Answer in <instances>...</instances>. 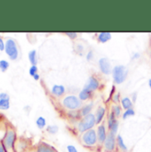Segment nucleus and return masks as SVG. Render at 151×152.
Returning a JSON list of instances; mask_svg holds the SVG:
<instances>
[{
	"mask_svg": "<svg viewBox=\"0 0 151 152\" xmlns=\"http://www.w3.org/2000/svg\"><path fill=\"white\" fill-rule=\"evenodd\" d=\"M17 141V134L14 128L11 126H7L4 134L1 140L5 151L7 152H16L15 144Z\"/></svg>",
	"mask_w": 151,
	"mask_h": 152,
	"instance_id": "f257e3e1",
	"label": "nucleus"
},
{
	"mask_svg": "<svg viewBox=\"0 0 151 152\" xmlns=\"http://www.w3.org/2000/svg\"><path fill=\"white\" fill-rule=\"evenodd\" d=\"M6 56L9 58L10 60L15 61L19 58L20 50L17 42L13 38H7L5 40V45H4V50Z\"/></svg>",
	"mask_w": 151,
	"mask_h": 152,
	"instance_id": "f03ea898",
	"label": "nucleus"
},
{
	"mask_svg": "<svg viewBox=\"0 0 151 152\" xmlns=\"http://www.w3.org/2000/svg\"><path fill=\"white\" fill-rule=\"evenodd\" d=\"M96 124L95 115L90 113L84 117V118L78 124V130L81 133H85L88 130H91Z\"/></svg>",
	"mask_w": 151,
	"mask_h": 152,
	"instance_id": "7ed1b4c3",
	"label": "nucleus"
},
{
	"mask_svg": "<svg viewBox=\"0 0 151 152\" xmlns=\"http://www.w3.org/2000/svg\"><path fill=\"white\" fill-rule=\"evenodd\" d=\"M112 72H113L114 81L116 84L123 83L126 80V77L128 75V71H127L126 67L124 66H122V65L115 66L113 68Z\"/></svg>",
	"mask_w": 151,
	"mask_h": 152,
	"instance_id": "20e7f679",
	"label": "nucleus"
},
{
	"mask_svg": "<svg viewBox=\"0 0 151 152\" xmlns=\"http://www.w3.org/2000/svg\"><path fill=\"white\" fill-rule=\"evenodd\" d=\"M82 142L86 146H89V147L94 146L98 142L97 132L94 129H91V130L86 131L82 135Z\"/></svg>",
	"mask_w": 151,
	"mask_h": 152,
	"instance_id": "39448f33",
	"label": "nucleus"
},
{
	"mask_svg": "<svg viewBox=\"0 0 151 152\" xmlns=\"http://www.w3.org/2000/svg\"><path fill=\"white\" fill-rule=\"evenodd\" d=\"M63 105L70 110H76L81 106V101L76 96H68L62 101Z\"/></svg>",
	"mask_w": 151,
	"mask_h": 152,
	"instance_id": "423d86ee",
	"label": "nucleus"
},
{
	"mask_svg": "<svg viewBox=\"0 0 151 152\" xmlns=\"http://www.w3.org/2000/svg\"><path fill=\"white\" fill-rule=\"evenodd\" d=\"M104 148L107 152H113L115 148V144H116V138H115V134H114L112 133H109L108 136L104 142Z\"/></svg>",
	"mask_w": 151,
	"mask_h": 152,
	"instance_id": "0eeeda50",
	"label": "nucleus"
},
{
	"mask_svg": "<svg viewBox=\"0 0 151 152\" xmlns=\"http://www.w3.org/2000/svg\"><path fill=\"white\" fill-rule=\"evenodd\" d=\"M11 107L10 96L5 92H0V111H7Z\"/></svg>",
	"mask_w": 151,
	"mask_h": 152,
	"instance_id": "6e6552de",
	"label": "nucleus"
},
{
	"mask_svg": "<svg viewBox=\"0 0 151 152\" xmlns=\"http://www.w3.org/2000/svg\"><path fill=\"white\" fill-rule=\"evenodd\" d=\"M99 66L101 71L104 75H110L111 73V65L110 60L107 58H101L99 60Z\"/></svg>",
	"mask_w": 151,
	"mask_h": 152,
	"instance_id": "1a4fd4ad",
	"label": "nucleus"
},
{
	"mask_svg": "<svg viewBox=\"0 0 151 152\" xmlns=\"http://www.w3.org/2000/svg\"><path fill=\"white\" fill-rule=\"evenodd\" d=\"M99 85L100 84H99L98 80L95 77H93L92 76V77H90L88 79V81L85 84L84 88H87V89H89V90H91V91H94V90H96V89L99 88Z\"/></svg>",
	"mask_w": 151,
	"mask_h": 152,
	"instance_id": "9d476101",
	"label": "nucleus"
},
{
	"mask_svg": "<svg viewBox=\"0 0 151 152\" xmlns=\"http://www.w3.org/2000/svg\"><path fill=\"white\" fill-rule=\"evenodd\" d=\"M97 136H98V141L99 142L101 143H104L108 134H107V132H106V128L103 125H101L98 126V129H97Z\"/></svg>",
	"mask_w": 151,
	"mask_h": 152,
	"instance_id": "9b49d317",
	"label": "nucleus"
},
{
	"mask_svg": "<svg viewBox=\"0 0 151 152\" xmlns=\"http://www.w3.org/2000/svg\"><path fill=\"white\" fill-rule=\"evenodd\" d=\"M36 152H56V150L46 142H40L37 146Z\"/></svg>",
	"mask_w": 151,
	"mask_h": 152,
	"instance_id": "f8f14e48",
	"label": "nucleus"
},
{
	"mask_svg": "<svg viewBox=\"0 0 151 152\" xmlns=\"http://www.w3.org/2000/svg\"><path fill=\"white\" fill-rule=\"evenodd\" d=\"M51 90L55 96H61L65 93V87L63 85H53Z\"/></svg>",
	"mask_w": 151,
	"mask_h": 152,
	"instance_id": "ddd939ff",
	"label": "nucleus"
},
{
	"mask_svg": "<svg viewBox=\"0 0 151 152\" xmlns=\"http://www.w3.org/2000/svg\"><path fill=\"white\" fill-rule=\"evenodd\" d=\"M29 61L30 62L31 66H37L38 65V53L36 50H31L28 54Z\"/></svg>",
	"mask_w": 151,
	"mask_h": 152,
	"instance_id": "4468645a",
	"label": "nucleus"
},
{
	"mask_svg": "<svg viewBox=\"0 0 151 152\" xmlns=\"http://www.w3.org/2000/svg\"><path fill=\"white\" fill-rule=\"evenodd\" d=\"M116 144H117L118 148H119L123 152L128 151V148H127V146L125 145L124 141V139H123V137H122L121 134H118V135L116 136Z\"/></svg>",
	"mask_w": 151,
	"mask_h": 152,
	"instance_id": "2eb2a0df",
	"label": "nucleus"
},
{
	"mask_svg": "<svg viewBox=\"0 0 151 152\" xmlns=\"http://www.w3.org/2000/svg\"><path fill=\"white\" fill-rule=\"evenodd\" d=\"M92 92H93V91H91V90H89V89H87V88H84L82 89V91L79 93V99H80V100H82V101H84V100H87L88 98H90V97H91V96H92Z\"/></svg>",
	"mask_w": 151,
	"mask_h": 152,
	"instance_id": "dca6fc26",
	"label": "nucleus"
},
{
	"mask_svg": "<svg viewBox=\"0 0 151 152\" xmlns=\"http://www.w3.org/2000/svg\"><path fill=\"white\" fill-rule=\"evenodd\" d=\"M105 108L104 107H99L98 108V110H97V112H96V115H95V118H96V123L97 124H99V123H101V121L102 120V118H103V117H104V115H105Z\"/></svg>",
	"mask_w": 151,
	"mask_h": 152,
	"instance_id": "f3484780",
	"label": "nucleus"
},
{
	"mask_svg": "<svg viewBox=\"0 0 151 152\" xmlns=\"http://www.w3.org/2000/svg\"><path fill=\"white\" fill-rule=\"evenodd\" d=\"M121 103H122L123 108L125 109V110L132 109V100L129 97H124L121 100Z\"/></svg>",
	"mask_w": 151,
	"mask_h": 152,
	"instance_id": "a211bd4d",
	"label": "nucleus"
},
{
	"mask_svg": "<svg viewBox=\"0 0 151 152\" xmlns=\"http://www.w3.org/2000/svg\"><path fill=\"white\" fill-rule=\"evenodd\" d=\"M98 39L101 42H106L108 41H110L111 39V34L109 33V32H101L99 37Z\"/></svg>",
	"mask_w": 151,
	"mask_h": 152,
	"instance_id": "6ab92c4d",
	"label": "nucleus"
},
{
	"mask_svg": "<svg viewBox=\"0 0 151 152\" xmlns=\"http://www.w3.org/2000/svg\"><path fill=\"white\" fill-rule=\"evenodd\" d=\"M10 67V62L6 59H0V71L5 73Z\"/></svg>",
	"mask_w": 151,
	"mask_h": 152,
	"instance_id": "aec40b11",
	"label": "nucleus"
},
{
	"mask_svg": "<svg viewBox=\"0 0 151 152\" xmlns=\"http://www.w3.org/2000/svg\"><path fill=\"white\" fill-rule=\"evenodd\" d=\"M36 125H37V126L39 129L44 128L46 126V119L44 117H42V116L38 117V118H37V120H36Z\"/></svg>",
	"mask_w": 151,
	"mask_h": 152,
	"instance_id": "412c9836",
	"label": "nucleus"
},
{
	"mask_svg": "<svg viewBox=\"0 0 151 152\" xmlns=\"http://www.w3.org/2000/svg\"><path fill=\"white\" fill-rule=\"evenodd\" d=\"M92 109H93V104H87V105H85L84 107H83V108H82V110H81V113H82V115L84 117V116H86V115L90 114L91 111H92Z\"/></svg>",
	"mask_w": 151,
	"mask_h": 152,
	"instance_id": "4be33fe9",
	"label": "nucleus"
},
{
	"mask_svg": "<svg viewBox=\"0 0 151 152\" xmlns=\"http://www.w3.org/2000/svg\"><path fill=\"white\" fill-rule=\"evenodd\" d=\"M58 130H59L58 126L54 125H50V126H47L46 127V131L51 134H55L58 132Z\"/></svg>",
	"mask_w": 151,
	"mask_h": 152,
	"instance_id": "5701e85b",
	"label": "nucleus"
},
{
	"mask_svg": "<svg viewBox=\"0 0 151 152\" xmlns=\"http://www.w3.org/2000/svg\"><path fill=\"white\" fill-rule=\"evenodd\" d=\"M117 120L115 119V115L113 113H111L110 115V118H109V123H108V125H109V128L110 129L112 126H113V125L116 122Z\"/></svg>",
	"mask_w": 151,
	"mask_h": 152,
	"instance_id": "b1692460",
	"label": "nucleus"
},
{
	"mask_svg": "<svg viewBox=\"0 0 151 152\" xmlns=\"http://www.w3.org/2000/svg\"><path fill=\"white\" fill-rule=\"evenodd\" d=\"M38 66H31L30 67V69H29V74H30V75L31 76V77H34L36 75H38Z\"/></svg>",
	"mask_w": 151,
	"mask_h": 152,
	"instance_id": "393cba45",
	"label": "nucleus"
},
{
	"mask_svg": "<svg viewBox=\"0 0 151 152\" xmlns=\"http://www.w3.org/2000/svg\"><path fill=\"white\" fill-rule=\"evenodd\" d=\"M134 114H135V113H134V111H133L132 109L126 110L125 113L123 114V118H124V119H126L128 117H132V116H133Z\"/></svg>",
	"mask_w": 151,
	"mask_h": 152,
	"instance_id": "a878e982",
	"label": "nucleus"
},
{
	"mask_svg": "<svg viewBox=\"0 0 151 152\" xmlns=\"http://www.w3.org/2000/svg\"><path fill=\"white\" fill-rule=\"evenodd\" d=\"M112 113L115 115V117H118V116L120 115V113H121V107L118 106V105H115V106H113V108H112Z\"/></svg>",
	"mask_w": 151,
	"mask_h": 152,
	"instance_id": "bb28decb",
	"label": "nucleus"
},
{
	"mask_svg": "<svg viewBox=\"0 0 151 152\" xmlns=\"http://www.w3.org/2000/svg\"><path fill=\"white\" fill-rule=\"evenodd\" d=\"M117 130H118V122L116 121V122H115V123L113 125V126L110 129V133H112V134H116Z\"/></svg>",
	"mask_w": 151,
	"mask_h": 152,
	"instance_id": "cd10ccee",
	"label": "nucleus"
},
{
	"mask_svg": "<svg viewBox=\"0 0 151 152\" xmlns=\"http://www.w3.org/2000/svg\"><path fill=\"white\" fill-rule=\"evenodd\" d=\"M4 45H5V41L2 37H0V51L4 50Z\"/></svg>",
	"mask_w": 151,
	"mask_h": 152,
	"instance_id": "c85d7f7f",
	"label": "nucleus"
},
{
	"mask_svg": "<svg viewBox=\"0 0 151 152\" xmlns=\"http://www.w3.org/2000/svg\"><path fill=\"white\" fill-rule=\"evenodd\" d=\"M67 151H68V152H78L77 149L76 148L74 145H68L67 146Z\"/></svg>",
	"mask_w": 151,
	"mask_h": 152,
	"instance_id": "c756f323",
	"label": "nucleus"
},
{
	"mask_svg": "<svg viewBox=\"0 0 151 152\" xmlns=\"http://www.w3.org/2000/svg\"><path fill=\"white\" fill-rule=\"evenodd\" d=\"M93 58V52L92 50H89L88 53L86 54V59H87L88 61H90Z\"/></svg>",
	"mask_w": 151,
	"mask_h": 152,
	"instance_id": "7c9ffc66",
	"label": "nucleus"
},
{
	"mask_svg": "<svg viewBox=\"0 0 151 152\" xmlns=\"http://www.w3.org/2000/svg\"><path fill=\"white\" fill-rule=\"evenodd\" d=\"M66 35H67V36H69L70 38H73V39L76 37V36H77V34H76V33H74V32H73V33H70V32H68V33H66Z\"/></svg>",
	"mask_w": 151,
	"mask_h": 152,
	"instance_id": "2f4dec72",
	"label": "nucleus"
},
{
	"mask_svg": "<svg viewBox=\"0 0 151 152\" xmlns=\"http://www.w3.org/2000/svg\"><path fill=\"white\" fill-rule=\"evenodd\" d=\"M0 152H7L5 151V149H4V145H3L1 140H0Z\"/></svg>",
	"mask_w": 151,
	"mask_h": 152,
	"instance_id": "473e14b6",
	"label": "nucleus"
},
{
	"mask_svg": "<svg viewBox=\"0 0 151 152\" xmlns=\"http://www.w3.org/2000/svg\"><path fill=\"white\" fill-rule=\"evenodd\" d=\"M114 102H115V103H117L118 101H119V94H115V96H114Z\"/></svg>",
	"mask_w": 151,
	"mask_h": 152,
	"instance_id": "72a5a7b5",
	"label": "nucleus"
},
{
	"mask_svg": "<svg viewBox=\"0 0 151 152\" xmlns=\"http://www.w3.org/2000/svg\"><path fill=\"white\" fill-rule=\"evenodd\" d=\"M139 57H140V53H138V52H137V53H134V54H133V56H132V59L138 58Z\"/></svg>",
	"mask_w": 151,
	"mask_h": 152,
	"instance_id": "f704fd0d",
	"label": "nucleus"
},
{
	"mask_svg": "<svg viewBox=\"0 0 151 152\" xmlns=\"http://www.w3.org/2000/svg\"><path fill=\"white\" fill-rule=\"evenodd\" d=\"M39 78H40V76H39V75H36L34 76V77H33V79H34V80H39Z\"/></svg>",
	"mask_w": 151,
	"mask_h": 152,
	"instance_id": "c9c22d12",
	"label": "nucleus"
},
{
	"mask_svg": "<svg viewBox=\"0 0 151 152\" xmlns=\"http://www.w3.org/2000/svg\"><path fill=\"white\" fill-rule=\"evenodd\" d=\"M149 85H150V88L151 89V79L149 80Z\"/></svg>",
	"mask_w": 151,
	"mask_h": 152,
	"instance_id": "e433bc0d",
	"label": "nucleus"
}]
</instances>
